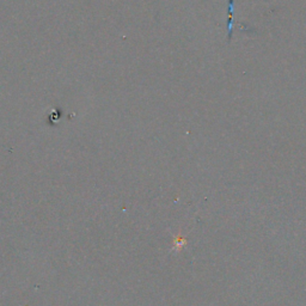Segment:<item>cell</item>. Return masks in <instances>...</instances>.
<instances>
[{"label":"cell","instance_id":"cell-1","mask_svg":"<svg viewBox=\"0 0 306 306\" xmlns=\"http://www.w3.org/2000/svg\"><path fill=\"white\" fill-rule=\"evenodd\" d=\"M233 9H235V4H233V0H229V20H228V40L229 41L231 40V37H232Z\"/></svg>","mask_w":306,"mask_h":306}]
</instances>
